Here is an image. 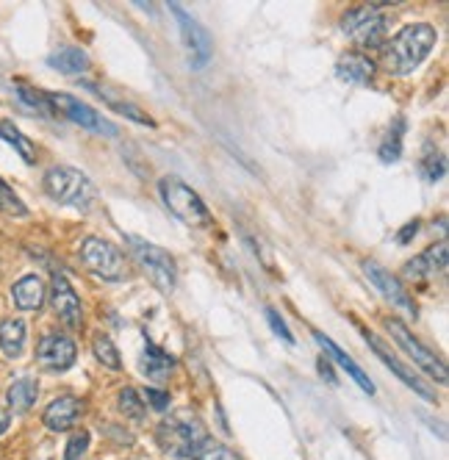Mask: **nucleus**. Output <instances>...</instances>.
<instances>
[{
    "label": "nucleus",
    "mask_w": 449,
    "mask_h": 460,
    "mask_svg": "<svg viewBox=\"0 0 449 460\" xmlns=\"http://www.w3.org/2000/svg\"><path fill=\"white\" fill-rule=\"evenodd\" d=\"M436 42L438 34L433 25L410 22L397 37H392V42L383 45V67L392 75H410L433 53Z\"/></svg>",
    "instance_id": "nucleus-1"
},
{
    "label": "nucleus",
    "mask_w": 449,
    "mask_h": 460,
    "mask_svg": "<svg viewBox=\"0 0 449 460\" xmlns=\"http://www.w3.org/2000/svg\"><path fill=\"white\" fill-rule=\"evenodd\" d=\"M155 438L172 457H195V452L208 441L206 424L189 411H178L158 424Z\"/></svg>",
    "instance_id": "nucleus-2"
},
{
    "label": "nucleus",
    "mask_w": 449,
    "mask_h": 460,
    "mask_svg": "<svg viewBox=\"0 0 449 460\" xmlns=\"http://www.w3.org/2000/svg\"><path fill=\"white\" fill-rule=\"evenodd\" d=\"M45 194L50 200L61 203V206H70V208H78V211H89L94 206V183L75 167H53L45 172Z\"/></svg>",
    "instance_id": "nucleus-3"
},
{
    "label": "nucleus",
    "mask_w": 449,
    "mask_h": 460,
    "mask_svg": "<svg viewBox=\"0 0 449 460\" xmlns=\"http://www.w3.org/2000/svg\"><path fill=\"white\" fill-rule=\"evenodd\" d=\"M158 191H162V200L170 208L172 217H178L183 225L189 227H208L214 222L208 206L203 203V197L189 189L180 178H162L158 183Z\"/></svg>",
    "instance_id": "nucleus-4"
},
{
    "label": "nucleus",
    "mask_w": 449,
    "mask_h": 460,
    "mask_svg": "<svg viewBox=\"0 0 449 460\" xmlns=\"http://www.w3.org/2000/svg\"><path fill=\"white\" fill-rule=\"evenodd\" d=\"M131 247V255L136 258V264L145 270V275L155 283V288L162 294H172L178 286V270H175V258L162 250L158 244L142 239V236H128L125 239Z\"/></svg>",
    "instance_id": "nucleus-5"
},
{
    "label": "nucleus",
    "mask_w": 449,
    "mask_h": 460,
    "mask_svg": "<svg viewBox=\"0 0 449 460\" xmlns=\"http://www.w3.org/2000/svg\"><path fill=\"white\" fill-rule=\"evenodd\" d=\"M344 34L361 45V48H380L386 40V17L380 14L377 6H361V9H349L341 17Z\"/></svg>",
    "instance_id": "nucleus-6"
},
{
    "label": "nucleus",
    "mask_w": 449,
    "mask_h": 460,
    "mask_svg": "<svg viewBox=\"0 0 449 460\" xmlns=\"http://www.w3.org/2000/svg\"><path fill=\"white\" fill-rule=\"evenodd\" d=\"M81 261L84 267L98 275L103 280H122L125 278V258L122 252L106 242V239H98V236H89L84 244H81Z\"/></svg>",
    "instance_id": "nucleus-7"
},
{
    "label": "nucleus",
    "mask_w": 449,
    "mask_h": 460,
    "mask_svg": "<svg viewBox=\"0 0 449 460\" xmlns=\"http://www.w3.org/2000/svg\"><path fill=\"white\" fill-rule=\"evenodd\" d=\"M386 327H389V333L394 336V341L410 355V360L416 367H419L425 375H430L436 383H441V385H446V380H449V375H446V367H444V360L436 355V352H430L419 339H416L408 327L400 322V319H389L386 322Z\"/></svg>",
    "instance_id": "nucleus-8"
},
{
    "label": "nucleus",
    "mask_w": 449,
    "mask_h": 460,
    "mask_svg": "<svg viewBox=\"0 0 449 460\" xmlns=\"http://www.w3.org/2000/svg\"><path fill=\"white\" fill-rule=\"evenodd\" d=\"M170 12H172L175 20H178L183 45H186V50H189V64H191L195 70H203L206 64L211 61V53H214V40H211V34H208V31H206L195 17H191L183 6L170 4Z\"/></svg>",
    "instance_id": "nucleus-9"
},
{
    "label": "nucleus",
    "mask_w": 449,
    "mask_h": 460,
    "mask_svg": "<svg viewBox=\"0 0 449 460\" xmlns=\"http://www.w3.org/2000/svg\"><path fill=\"white\" fill-rule=\"evenodd\" d=\"M48 101L53 106V111L64 114L70 122L86 128V130H94V134H106V137H117V125H111L103 114L94 111L89 103L78 101L73 94H61V92H48Z\"/></svg>",
    "instance_id": "nucleus-10"
},
{
    "label": "nucleus",
    "mask_w": 449,
    "mask_h": 460,
    "mask_svg": "<svg viewBox=\"0 0 449 460\" xmlns=\"http://www.w3.org/2000/svg\"><path fill=\"white\" fill-rule=\"evenodd\" d=\"M50 305H53V314L64 324L73 327V331H78L81 322H84V308H81L75 288L70 286V280L64 278L61 272H53V280H50Z\"/></svg>",
    "instance_id": "nucleus-11"
},
{
    "label": "nucleus",
    "mask_w": 449,
    "mask_h": 460,
    "mask_svg": "<svg viewBox=\"0 0 449 460\" xmlns=\"http://www.w3.org/2000/svg\"><path fill=\"white\" fill-rule=\"evenodd\" d=\"M364 275L374 283V288L383 294L386 300H392L397 308H402L405 314L416 316V303L410 297V291L402 286V280L397 275H392L386 267H380L377 261H364Z\"/></svg>",
    "instance_id": "nucleus-12"
},
{
    "label": "nucleus",
    "mask_w": 449,
    "mask_h": 460,
    "mask_svg": "<svg viewBox=\"0 0 449 460\" xmlns=\"http://www.w3.org/2000/svg\"><path fill=\"white\" fill-rule=\"evenodd\" d=\"M75 341L61 333H45L37 344V360L50 372H67L75 364Z\"/></svg>",
    "instance_id": "nucleus-13"
},
{
    "label": "nucleus",
    "mask_w": 449,
    "mask_h": 460,
    "mask_svg": "<svg viewBox=\"0 0 449 460\" xmlns=\"http://www.w3.org/2000/svg\"><path fill=\"white\" fill-rule=\"evenodd\" d=\"M364 339H366V344L374 349V355L383 360V367H389V369H392V372H394V375H397V377H400V380H402L408 388H413L416 394H419V397H425V400H433V391L425 385V380H422L419 375H416L413 369H408V367L402 364V360H400V358H397V355L389 349V344L383 341L377 333H369V331H364Z\"/></svg>",
    "instance_id": "nucleus-14"
},
{
    "label": "nucleus",
    "mask_w": 449,
    "mask_h": 460,
    "mask_svg": "<svg viewBox=\"0 0 449 460\" xmlns=\"http://www.w3.org/2000/svg\"><path fill=\"white\" fill-rule=\"evenodd\" d=\"M78 416H81V402L75 397H56L45 408L42 421L53 433H67V430H73V424L78 421Z\"/></svg>",
    "instance_id": "nucleus-15"
},
{
    "label": "nucleus",
    "mask_w": 449,
    "mask_h": 460,
    "mask_svg": "<svg viewBox=\"0 0 449 460\" xmlns=\"http://www.w3.org/2000/svg\"><path fill=\"white\" fill-rule=\"evenodd\" d=\"M313 336H316V344H319V347H322V349L330 355V360H336V364H339V367H341V369H344V372H347L352 380H356V383H358V385H361L366 394H374V383L366 377V372H364V369L356 364V360L349 358V352H344V349H341V347H339L333 339H328L325 333H313Z\"/></svg>",
    "instance_id": "nucleus-16"
},
{
    "label": "nucleus",
    "mask_w": 449,
    "mask_h": 460,
    "mask_svg": "<svg viewBox=\"0 0 449 460\" xmlns=\"http://www.w3.org/2000/svg\"><path fill=\"white\" fill-rule=\"evenodd\" d=\"M446 270V244H433L427 247L419 258H413L405 264V275L419 280V278H430V275H441Z\"/></svg>",
    "instance_id": "nucleus-17"
},
{
    "label": "nucleus",
    "mask_w": 449,
    "mask_h": 460,
    "mask_svg": "<svg viewBox=\"0 0 449 460\" xmlns=\"http://www.w3.org/2000/svg\"><path fill=\"white\" fill-rule=\"evenodd\" d=\"M45 294H48V288H45L42 278H37V275H25V278H20V280L14 283V288H12L14 305H17L20 311H40V308L45 305Z\"/></svg>",
    "instance_id": "nucleus-18"
},
{
    "label": "nucleus",
    "mask_w": 449,
    "mask_h": 460,
    "mask_svg": "<svg viewBox=\"0 0 449 460\" xmlns=\"http://www.w3.org/2000/svg\"><path fill=\"white\" fill-rule=\"evenodd\" d=\"M336 75L341 81H347V84H358L361 86V84H369L372 81L374 64L366 56H361V53H347L336 64Z\"/></svg>",
    "instance_id": "nucleus-19"
},
{
    "label": "nucleus",
    "mask_w": 449,
    "mask_h": 460,
    "mask_svg": "<svg viewBox=\"0 0 449 460\" xmlns=\"http://www.w3.org/2000/svg\"><path fill=\"white\" fill-rule=\"evenodd\" d=\"M175 367V358L170 352H164L162 347H155L153 341L145 344V355H142V372L145 377L155 380V383H164L167 375L172 372Z\"/></svg>",
    "instance_id": "nucleus-20"
},
{
    "label": "nucleus",
    "mask_w": 449,
    "mask_h": 460,
    "mask_svg": "<svg viewBox=\"0 0 449 460\" xmlns=\"http://www.w3.org/2000/svg\"><path fill=\"white\" fill-rule=\"evenodd\" d=\"M48 64L61 75H81L89 70V56L81 48H58L48 56Z\"/></svg>",
    "instance_id": "nucleus-21"
},
{
    "label": "nucleus",
    "mask_w": 449,
    "mask_h": 460,
    "mask_svg": "<svg viewBox=\"0 0 449 460\" xmlns=\"http://www.w3.org/2000/svg\"><path fill=\"white\" fill-rule=\"evenodd\" d=\"M37 394H40V383H37L34 377H20V380H14V383L9 385V391H6V402H9L12 411L25 413V411L34 408Z\"/></svg>",
    "instance_id": "nucleus-22"
},
{
    "label": "nucleus",
    "mask_w": 449,
    "mask_h": 460,
    "mask_svg": "<svg viewBox=\"0 0 449 460\" xmlns=\"http://www.w3.org/2000/svg\"><path fill=\"white\" fill-rule=\"evenodd\" d=\"M0 349L6 358H20L25 349V322L22 319H4L0 322Z\"/></svg>",
    "instance_id": "nucleus-23"
},
{
    "label": "nucleus",
    "mask_w": 449,
    "mask_h": 460,
    "mask_svg": "<svg viewBox=\"0 0 449 460\" xmlns=\"http://www.w3.org/2000/svg\"><path fill=\"white\" fill-rule=\"evenodd\" d=\"M86 89H92L98 97H103V101L114 109V111H119V114H125L128 119H134V122H139V125H147V128H153L155 122L139 109V106H134V103H128V101H119V97H114L111 94V89H106V86H98V84H86Z\"/></svg>",
    "instance_id": "nucleus-24"
},
{
    "label": "nucleus",
    "mask_w": 449,
    "mask_h": 460,
    "mask_svg": "<svg viewBox=\"0 0 449 460\" xmlns=\"http://www.w3.org/2000/svg\"><path fill=\"white\" fill-rule=\"evenodd\" d=\"M0 139L9 142V145L22 155V161H25V164H37V147L31 145V139H28V137H22V134H20V128H17L14 122L0 119Z\"/></svg>",
    "instance_id": "nucleus-25"
},
{
    "label": "nucleus",
    "mask_w": 449,
    "mask_h": 460,
    "mask_svg": "<svg viewBox=\"0 0 449 460\" xmlns=\"http://www.w3.org/2000/svg\"><path fill=\"white\" fill-rule=\"evenodd\" d=\"M402 134H405V119H402V117H397V119H394V125L389 128L386 142L380 145V158L386 161V164L400 161V155H402Z\"/></svg>",
    "instance_id": "nucleus-26"
},
{
    "label": "nucleus",
    "mask_w": 449,
    "mask_h": 460,
    "mask_svg": "<svg viewBox=\"0 0 449 460\" xmlns=\"http://www.w3.org/2000/svg\"><path fill=\"white\" fill-rule=\"evenodd\" d=\"M14 89H17V97H20V101H22L28 109L40 111L42 117H53V114H56L53 106H50V101H48V92L31 89V86H25V84H14Z\"/></svg>",
    "instance_id": "nucleus-27"
},
{
    "label": "nucleus",
    "mask_w": 449,
    "mask_h": 460,
    "mask_svg": "<svg viewBox=\"0 0 449 460\" xmlns=\"http://www.w3.org/2000/svg\"><path fill=\"white\" fill-rule=\"evenodd\" d=\"M92 352H94V358L101 360V364L106 367V369H122V360H119V349L114 347V341L109 339V336H94V341H92Z\"/></svg>",
    "instance_id": "nucleus-28"
},
{
    "label": "nucleus",
    "mask_w": 449,
    "mask_h": 460,
    "mask_svg": "<svg viewBox=\"0 0 449 460\" xmlns=\"http://www.w3.org/2000/svg\"><path fill=\"white\" fill-rule=\"evenodd\" d=\"M0 214H6V217H25L28 214L25 203L12 191V186L4 178H0Z\"/></svg>",
    "instance_id": "nucleus-29"
},
{
    "label": "nucleus",
    "mask_w": 449,
    "mask_h": 460,
    "mask_svg": "<svg viewBox=\"0 0 449 460\" xmlns=\"http://www.w3.org/2000/svg\"><path fill=\"white\" fill-rule=\"evenodd\" d=\"M119 411L128 419H134V421H142L145 419V402H142V397H139L134 388H122L119 391Z\"/></svg>",
    "instance_id": "nucleus-30"
},
{
    "label": "nucleus",
    "mask_w": 449,
    "mask_h": 460,
    "mask_svg": "<svg viewBox=\"0 0 449 460\" xmlns=\"http://www.w3.org/2000/svg\"><path fill=\"white\" fill-rule=\"evenodd\" d=\"M191 460H242L231 447H224V444H219V441H206L198 452H195V457Z\"/></svg>",
    "instance_id": "nucleus-31"
},
{
    "label": "nucleus",
    "mask_w": 449,
    "mask_h": 460,
    "mask_svg": "<svg viewBox=\"0 0 449 460\" xmlns=\"http://www.w3.org/2000/svg\"><path fill=\"white\" fill-rule=\"evenodd\" d=\"M89 449V433L86 430H75L67 441V452H64V460H81Z\"/></svg>",
    "instance_id": "nucleus-32"
},
{
    "label": "nucleus",
    "mask_w": 449,
    "mask_h": 460,
    "mask_svg": "<svg viewBox=\"0 0 449 460\" xmlns=\"http://www.w3.org/2000/svg\"><path fill=\"white\" fill-rule=\"evenodd\" d=\"M444 172H446V161H444V155H427V158L422 161V175H425L430 183L441 181Z\"/></svg>",
    "instance_id": "nucleus-33"
},
{
    "label": "nucleus",
    "mask_w": 449,
    "mask_h": 460,
    "mask_svg": "<svg viewBox=\"0 0 449 460\" xmlns=\"http://www.w3.org/2000/svg\"><path fill=\"white\" fill-rule=\"evenodd\" d=\"M267 319H269V324H272V331L283 339V341H288V344H295V336H292V331L286 327V322L280 319V314L275 311V308H267Z\"/></svg>",
    "instance_id": "nucleus-34"
},
{
    "label": "nucleus",
    "mask_w": 449,
    "mask_h": 460,
    "mask_svg": "<svg viewBox=\"0 0 449 460\" xmlns=\"http://www.w3.org/2000/svg\"><path fill=\"white\" fill-rule=\"evenodd\" d=\"M145 400L150 402L153 411H167V408H170V394H167V391L147 388V391H145Z\"/></svg>",
    "instance_id": "nucleus-35"
},
{
    "label": "nucleus",
    "mask_w": 449,
    "mask_h": 460,
    "mask_svg": "<svg viewBox=\"0 0 449 460\" xmlns=\"http://www.w3.org/2000/svg\"><path fill=\"white\" fill-rule=\"evenodd\" d=\"M416 234H419V222H416V219H413V222H408V225H405V227L400 230V236H397V242H400V244H408V242H410V239H413Z\"/></svg>",
    "instance_id": "nucleus-36"
},
{
    "label": "nucleus",
    "mask_w": 449,
    "mask_h": 460,
    "mask_svg": "<svg viewBox=\"0 0 449 460\" xmlns=\"http://www.w3.org/2000/svg\"><path fill=\"white\" fill-rule=\"evenodd\" d=\"M9 424H12V413L0 408V436H4L9 430Z\"/></svg>",
    "instance_id": "nucleus-37"
},
{
    "label": "nucleus",
    "mask_w": 449,
    "mask_h": 460,
    "mask_svg": "<svg viewBox=\"0 0 449 460\" xmlns=\"http://www.w3.org/2000/svg\"><path fill=\"white\" fill-rule=\"evenodd\" d=\"M319 372H322V375H328V380H330V383H336V377H333V372H330V364H328V358H322V360H319Z\"/></svg>",
    "instance_id": "nucleus-38"
}]
</instances>
